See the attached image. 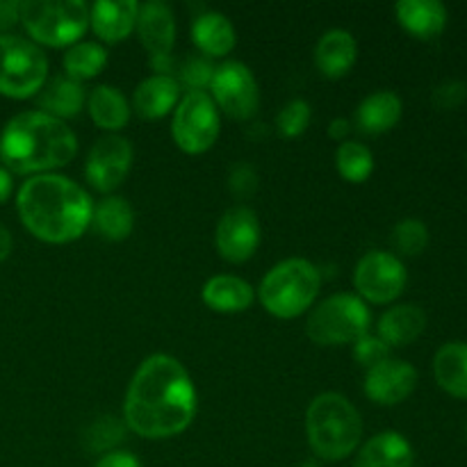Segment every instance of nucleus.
Listing matches in <instances>:
<instances>
[{
    "instance_id": "1",
    "label": "nucleus",
    "mask_w": 467,
    "mask_h": 467,
    "mask_svg": "<svg viewBox=\"0 0 467 467\" xmlns=\"http://www.w3.org/2000/svg\"><path fill=\"white\" fill-rule=\"evenodd\" d=\"M194 415L196 390L181 360L167 354L149 356L128 386L126 427L141 438L162 441L185 431Z\"/></svg>"
},
{
    "instance_id": "2",
    "label": "nucleus",
    "mask_w": 467,
    "mask_h": 467,
    "mask_svg": "<svg viewBox=\"0 0 467 467\" xmlns=\"http://www.w3.org/2000/svg\"><path fill=\"white\" fill-rule=\"evenodd\" d=\"M16 208L23 226L48 244L78 240L94 214L91 196L71 178L57 173H41L23 182Z\"/></svg>"
},
{
    "instance_id": "3",
    "label": "nucleus",
    "mask_w": 467,
    "mask_h": 467,
    "mask_svg": "<svg viewBox=\"0 0 467 467\" xmlns=\"http://www.w3.org/2000/svg\"><path fill=\"white\" fill-rule=\"evenodd\" d=\"M78 140L71 128L41 109L21 112L0 132V162L9 173L41 176L76 158Z\"/></svg>"
},
{
    "instance_id": "4",
    "label": "nucleus",
    "mask_w": 467,
    "mask_h": 467,
    "mask_svg": "<svg viewBox=\"0 0 467 467\" xmlns=\"http://www.w3.org/2000/svg\"><path fill=\"white\" fill-rule=\"evenodd\" d=\"M306 436L319 459L342 461L358 450L363 420L347 397L322 392L306 410Z\"/></svg>"
},
{
    "instance_id": "5",
    "label": "nucleus",
    "mask_w": 467,
    "mask_h": 467,
    "mask_svg": "<svg viewBox=\"0 0 467 467\" xmlns=\"http://www.w3.org/2000/svg\"><path fill=\"white\" fill-rule=\"evenodd\" d=\"M322 274L310 260L287 258L267 272L260 283V301L274 317L295 319L317 299Z\"/></svg>"
},
{
    "instance_id": "6",
    "label": "nucleus",
    "mask_w": 467,
    "mask_h": 467,
    "mask_svg": "<svg viewBox=\"0 0 467 467\" xmlns=\"http://www.w3.org/2000/svg\"><path fill=\"white\" fill-rule=\"evenodd\" d=\"M18 21L39 44L71 48L89 27V5L82 0H26L18 7Z\"/></svg>"
},
{
    "instance_id": "7",
    "label": "nucleus",
    "mask_w": 467,
    "mask_h": 467,
    "mask_svg": "<svg viewBox=\"0 0 467 467\" xmlns=\"http://www.w3.org/2000/svg\"><path fill=\"white\" fill-rule=\"evenodd\" d=\"M372 315L365 301L358 295H331L315 306L313 313L306 319V333L315 345L336 347L354 345L363 336H368Z\"/></svg>"
},
{
    "instance_id": "8",
    "label": "nucleus",
    "mask_w": 467,
    "mask_h": 467,
    "mask_svg": "<svg viewBox=\"0 0 467 467\" xmlns=\"http://www.w3.org/2000/svg\"><path fill=\"white\" fill-rule=\"evenodd\" d=\"M48 80V59L44 50L16 35H0V94L9 99H30Z\"/></svg>"
},
{
    "instance_id": "9",
    "label": "nucleus",
    "mask_w": 467,
    "mask_h": 467,
    "mask_svg": "<svg viewBox=\"0 0 467 467\" xmlns=\"http://www.w3.org/2000/svg\"><path fill=\"white\" fill-rule=\"evenodd\" d=\"M171 135L178 149L201 155L214 146L219 137V109L208 91H187L173 109Z\"/></svg>"
},
{
    "instance_id": "10",
    "label": "nucleus",
    "mask_w": 467,
    "mask_h": 467,
    "mask_svg": "<svg viewBox=\"0 0 467 467\" xmlns=\"http://www.w3.org/2000/svg\"><path fill=\"white\" fill-rule=\"evenodd\" d=\"M409 274L404 263L388 251H369L354 269V287L369 304H390L404 292Z\"/></svg>"
},
{
    "instance_id": "11",
    "label": "nucleus",
    "mask_w": 467,
    "mask_h": 467,
    "mask_svg": "<svg viewBox=\"0 0 467 467\" xmlns=\"http://www.w3.org/2000/svg\"><path fill=\"white\" fill-rule=\"evenodd\" d=\"M213 100L217 109H223L235 121H246L258 112L260 91L254 73L242 62H223L214 68L210 82Z\"/></svg>"
},
{
    "instance_id": "12",
    "label": "nucleus",
    "mask_w": 467,
    "mask_h": 467,
    "mask_svg": "<svg viewBox=\"0 0 467 467\" xmlns=\"http://www.w3.org/2000/svg\"><path fill=\"white\" fill-rule=\"evenodd\" d=\"M132 164V144L121 135H105L91 146L87 155L85 176L94 190L114 192L123 181Z\"/></svg>"
},
{
    "instance_id": "13",
    "label": "nucleus",
    "mask_w": 467,
    "mask_h": 467,
    "mask_svg": "<svg viewBox=\"0 0 467 467\" xmlns=\"http://www.w3.org/2000/svg\"><path fill=\"white\" fill-rule=\"evenodd\" d=\"M214 244L228 263H246L260 244V223L254 210L244 205L226 210L214 231Z\"/></svg>"
},
{
    "instance_id": "14",
    "label": "nucleus",
    "mask_w": 467,
    "mask_h": 467,
    "mask_svg": "<svg viewBox=\"0 0 467 467\" xmlns=\"http://www.w3.org/2000/svg\"><path fill=\"white\" fill-rule=\"evenodd\" d=\"M418 386V372L409 360L388 358L368 369L365 377V395L381 406L401 404L413 395Z\"/></svg>"
},
{
    "instance_id": "15",
    "label": "nucleus",
    "mask_w": 467,
    "mask_h": 467,
    "mask_svg": "<svg viewBox=\"0 0 467 467\" xmlns=\"http://www.w3.org/2000/svg\"><path fill=\"white\" fill-rule=\"evenodd\" d=\"M135 30L150 57H162L171 53L173 41H176V18L167 3L150 0V3L140 5Z\"/></svg>"
},
{
    "instance_id": "16",
    "label": "nucleus",
    "mask_w": 467,
    "mask_h": 467,
    "mask_svg": "<svg viewBox=\"0 0 467 467\" xmlns=\"http://www.w3.org/2000/svg\"><path fill=\"white\" fill-rule=\"evenodd\" d=\"M137 12L135 0H99L89 7V26L105 44H119L135 30Z\"/></svg>"
},
{
    "instance_id": "17",
    "label": "nucleus",
    "mask_w": 467,
    "mask_h": 467,
    "mask_svg": "<svg viewBox=\"0 0 467 467\" xmlns=\"http://www.w3.org/2000/svg\"><path fill=\"white\" fill-rule=\"evenodd\" d=\"M178 100H181V85L173 76H149L135 87L132 94V108L141 119H162L167 117L171 109H176Z\"/></svg>"
},
{
    "instance_id": "18",
    "label": "nucleus",
    "mask_w": 467,
    "mask_h": 467,
    "mask_svg": "<svg viewBox=\"0 0 467 467\" xmlns=\"http://www.w3.org/2000/svg\"><path fill=\"white\" fill-rule=\"evenodd\" d=\"M358 57V44L349 30H328L315 48V64L327 78H342L351 71Z\"/></svg>"
},
{
    "instance_id": "19",
    "label": "nucleus",
    "mask_w": 467,
    "mask_h": 467,
    "mask_svg": "<svg viewBox=\"0 0 467 467\" xmlns=\"http://www.w3.org/2000/svg\"><path fill=\"white\" fill-rule=\"evenodd\" d=\"M410 442L397 431H383L360 447L354 467H413Z\"/></svg>"
},
{
    "instance_id": "20",
    "label": "nucleus",
    "mask_w": 467,
    "mask_h": 467,
    "mask_svg": "<svg viewBox=\"0 0 467 467\" xmlns=\"http://www.w3.org/2000/svg\"><path fill=\"white\" fill-rule=\"evenodd\" d=\"M395 14L401 27L418 39H433L447 27V7L441 0H401Z\"/></svg>"
},
{
    "instance_id": "21",
    "label": "nucleus",
    "mask_w": 467,
    "mask_h": 467,
    "mask_svg": "<svg viewBox=\"0 0 467 467\" xmlns=\"http://www.w3.org/2000/svg\"><path fill=\"white\" fill-rule=\"evenodd\" d=\"M427 328V315L420 306L401 304L386 310L379 319V337L388 347H406L418 340Z\"/></svg>"
},
{
    "instance_id": "22",
    "label": "nucleus",
    "mask_w": 467,
    "mask_h": 467,
    "mask_svg": "<svg viewBox=\"0 0 467 467\" xmlns=\"http://www.w3.org/2000/svg\"><path fill=\"white\" fill-rule=\"evenodd\" d=\"M203 304L210 310L217 313H242L254 304V287L240 276H231V274H219L205 281Z\"/></svg>"
},
{
    "instance_id": "23",
    "label": "nucleus",
    "mask_w": 467,
    "mask_h": 467,
    "mask_svg": "<svg viewBox=\"0 0 467 467\" xmlns=\"http://www.w3.org/2000/svg\"><path fill=\"white\" fill-rule=\"evenodd\" d=\"M192 41L205 57H223L235 48V27L222 12H205L192 26Z\"/></svg>"
},
{
    "instance_id": "24",
    "label": "nucleus",
    "mask_w": 467,
    "mask_h": 467,
    "mask_svg": "<svg viewBox=\"0 0 467 467\" xmlns=\"http://www.w3.org/2000/svg\"><path fill=\"white\" fill-rule=\"evenodd\" d=\"M438 386L456 400H467V342H447L433 356Z\"/></svg>"
},
{
    "instance_id": "25",
    "label": "nucleus",
    "mask_w": 467,
    "mask_h": 467,
    "mask_svg": "<svg viewBox=\"0 0 467 467\" xmlns=\"http://www.w3.org/2000/svg\"><path fill=\"white\" fill-rule=\"evenodd\" d=\"M401 119V99L395 91H374L356 109V123L368 135L392 130Z\"/></svg>"
},
{
    "instance_id": "26",
    "label": "nucleus",
    "mask_w": 467,
    "mask_h": 467,
    "mask_svg": "<svg viewBox=\"0 0 467 467\" xmlns=\"http://www.w3.org/2000/svg\"><path fill=\"white\" fill-rule=\"evenodd\" d=\"M39 105L46 114L64 121V119L80 114L82 105H85V89H82L80 82L62 73V76L46 80V85L39 91Z\"/></svg>"
},
{
    "instance_id": "27",
    "label": "nucleus",
    "mask_w": 467,
    "mask_h": 467,
    "mask_svg": "<svg viewBox=\"0 0 467 467\" xmlns=\"http://www.w3.org/2000/svg\"><path fill=\"white\" fill-rule=\"evenodd\" d=\"M87 108H89V117L94 123L103 130H119L130 119V105H128L126 96L112 85H99L87 99Z\"/></svg>"
},
{
    "instance_id": "28",
    "label": "nucleus",
    "mask_w": 467,
    "mask_h": 467,
    "mask_svg": "<svg viewBox=\"0 0 467 467\" xmlns=\"http://www.w3.org/2000/svg\"><path fill=\"white\" fill-rule=\"evenodd\" d=\"M91 223L96 231L109 242L126 240L135 226V213H132L130 203L121 196H109V199L100 201L91 214Z\"/></svg>"
},
{
    "instance_id": "29",
    "label": "nucleus",
    "mask_w": 467,
    "mask_h": 467,
    "mask_svg": "<svg viewBox=\"0 0 467 467\" xmlns=\"http://www.w3.org/2000/svg\"><path fill=\"white\" fill-rule=\"evenodd\" d=\"M108 64V53L96 41H78L64 55V68L67 76L73 80H89V78L99 76L103 67Z\"/></svg>"
},
{
    "instance_id": "30",
    "label": "nucleus",
    "mask_w": 467,
    "mask_h": 467,
    "mask_svg": "<svg viewBox=\"0 0 467 467\" xmlns=\"http://www.w3.org/2000/svg\"><path fill=\"white\" fill-rule=\"evenodd\" d=\"M336 167L345 181L365 182L374 171V158L360 141H342L336 150Z\"/></svg>"
},
{
    "instance_id": "31",
    "label": "nucleus",
    "mask_w": 467,
    "mask_h": 467,
    "mask_svg": "<svg viewBox=\"0 0 467 467\" xmlns=\"http://www.w3.org/2000/svg\"><path fill=\"white\" fill-rule=\"evenodd\" d=\"M123 436H126V427H123L121 420L105 415V418H99L94 424L87 427L85 447L94 454H108V451H112L114 445L121 442Z\"/></svg>"
},
{
    "instance_id": "32",
    "label": "nucleus",
    "mask_w": 467,
    "mask_h": 467,
    "mask_svg": "<svg viewBox=\"0 0 467 467\" xmlns=\"http://www.w3.org/2000/svg\"><path fill=\"white\" fill-rule=\"evenodd\" d=\"M392 244L400 251L401 255H409V258H415V255L422 254L429 244V228L424 226L420 219H404L395 226L392 231Z\"/></svg>"
},
{
    "instance_id": "33",
    "label": "nucleus",
    "mask_w": 467,
    "mask_h": 467,
    "mask_svg": "<svg viewBox=\"0 0 467 467\" xmlns=\"http://www.w3.org/2000/svg\"><path fill=\"white\" fill-rule=\"evenodd\" d=\"M310 123V105L306 100L295 99L287 105H283V109L276 117V128L283 137L287 140H295V137L304 135V130Z\"/></svg>"
},
{
    "instance_id": "34",
    "label": "nucleus",
    "mask_w": 467,
    "mask_h": 467,
    "mask_svg": "<svg viewBox=\"0 0 467 467\" xmlns=\"http://www.w3.org/2000/svg\"><path fill=\"white\" fill-rule=\"evenodd\" d=\"M178 76H181V82L190 91H203L213 82L214 67L208 62V57L190 55L187 59H182L181 68H178Z\"/></svg>"
},
{
    "instance_id": "35",
    "label": "nucleus",
    "mask_w": 467,
    "mask_h": 467,
    "mask_svg": "<svg viewBox=\"0 0 467 467\" xmlns=\"http://www.w3.org/2000/svg\"><path fill=\"white\" fill-rule=\"evenodd\" d=\"M390 358V347L381 340L379 336H363L360 340L354 342V360L363 368H374V365L383 363Z\"/></svg>"
},
{
    "instance_id": "36",
    "label": "nucleus",
    "mask_w": 467,
    "mask_h": 467,
    "mask_svg": "<svg viewBox=\"0 0 467 467\" xmlns=\"http://www.w3.org/2000/svg\"><path fill=\"white\" fill-rule=\"evenodd\" d=\"M467 100V85L461 80H447L431 91V103L438 109H456Z\"/></svg>"
},
{
    "instance_id": "37",
    "label": "nucleus",
    "mask_w": 467,
    "mask_h": 467,
    "mask_svg": "<svg viewBox=\"0 0 467 467\" xmlns=\"http://www.w3.org/2000/svg\"><path fill=\"white\" fill-rule=\"evenodd\" d=\"M228 185H231L233 194L246 199V196L255 194V190H258V173L249 162H240L231 169Z\"/></svg>"
},
{
    "instance_id": "38",
    "label": "nucleus",
    "mask_w": 467,
    "mask_h": 467,
    "mask_svg": "<svg viewBox=\"0 0 467 467\" xmlns=\"http://www.w3.org/2000/svg\"><path fill=\"white\" fill-rule=\"evenodd\" d=\"M94 467H141V463L132 451L112 450L108 451V454L100 456V459L94 463Z\"/></svg>"
},
{
    "instance_id": "39",
    "label": "nucleus",
    "mask_w": 467,
    "mask_h": 467,
    "mask_svg": "<svg viewBox=\"0 0 467 467\" xmlns=\"http://www.w3.org/2000/svg\"><path fill=\"white\" fill-rule=\"evenodd\" d=\"M18 7H21V3H14V0H0V32L16 26Z\"/></svg>"
},
{
    "instance_id": "40",
    "label": "nucleus",
    "mask_w": 467,
    "mask_h": 467,
    "mask_svg": "<svg viewBox=\"0 0 467 467\" xmlns=\"http://www.w3.org/2000/svg\"><path fill=\"white\" fill-rule=\"evenodd\" d=\"M349 132H351V121H347V119H333L331 126H328V135H331L333 140L340 141V144Z\"/></svg>"
},
{
    "instance_id": "41",
    "label": "nucleus",
    "mask_w": 467,
    "mask_h": 467,
    "mask_svg": "<svg viewBox=\"0 0 467 467\" xmlns=\"http://www.w3.org/2000/svg\"><path fill=\"white\" fill-rule=\"evenodd\" d=\"M12 246H14L12 233H9L7 228L0 223V263L9 258V254H12Z\"/></svg>"
},
{
    "instance_id": "42",
    "label": "nucleus",
    "mask_w": 467,
    "mask_h": 467,
    "mask_svg": "<svg viewBox=\"0 0 467 467\" xmlns=\"http://www.w3.org/2000/svg\"><path fill=\"white\" fill-rule=\"evenodd\" d=\"M9 194H12V173L5 167H0V203H5Z\"/></svg>"
},
{
    "instance_id": "43",
    "label": "nucleus",
    "mask_w": 467,
    "mask_h": 467,
    "mask_svg": "<svg viewBox=\"0 0 467 467\" xmlns=\"http://www.w3.org/2000/svg\"><path fill=\"white\" fill-rule=\"evenodd\" d=\"M299 467H319V465L315 463V461H306V463H301Z\"/></svg>"
}]
</instances>
